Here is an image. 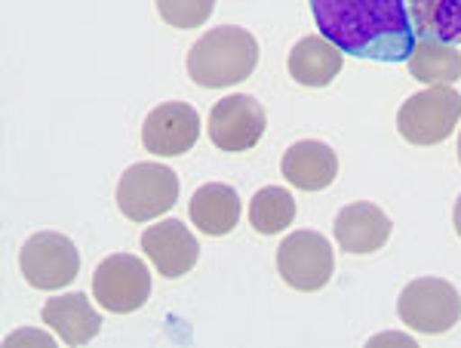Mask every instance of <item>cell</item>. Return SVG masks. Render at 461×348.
Here are the masks:
<instances>
[{"instance_id":"5bb4252c","label":"cell","mask_w":461,"mask_h":348,"mask_svg":"<svg viewBox=\"0 0 461 348\" xmlns=\"http://www.w3.org/2000/svg\"><path fill=\"white\" fill-rule=\"evenodd\" d=\"M43 324L68 345H86L102 333V315L93 308L86 293H62L43 302Z\"/></svg>"},{"instance_id":"d6986e66","label":"cell","mask_w":461,"mask_h":348,"mask_svg":"<svg viewBox=\"0 0 461 348\" xmlns=\"http://www.w3.org/2000/svg\"><path fill=\"white\" fill-rule=\"evenodd\" d=\"M295 219V197L280 185H265L249 201V225L258 234H280Z\"/></svg>"},{"instance_id":"cb8c5ba5","label":"cell","mask_w":461,"mask_h":348,"mask_svg":"<svg viewBox=\"0 0 461 348\" xmlns=\"http://www.w3.org/2000/svg\"><path fill=\"white\" fill-rule=\"evenodd\" d=\"M458 164H461V136H458Z\"/></svg>"},{"instance_id":"7a4b0ae2","label":"cell","mask_w":461,"mask_h":348,"mask_svg":"<svg viewBox=\"0 0 461 348\" xmlns=\"http://www.w3.org/2000/svg\"><path fill=\"white\" fill-rule=\"evenodd\" d=\"M188 74L203 90H225V87L243 84L258 65V41L240 25L210 28L191 47Z\"/></svg>"},{"instance_id":"9c48e42d","label":"cell","mask_w":461,"mask_h":348,"mask_svg":"<svg viewBox=\"0 0 461 348\" xmlns=\"http://www.w3.org/2000/svg\"><path fill=\"white\" fill-rule=\"evenodd\" d=\"M267 117L265 105L256 96L234 93L225 96L221 102H215L210 111V139L219 151H252L265 136Z\"/></svg>"},{"instance_id":"ffe728a7","label":"cell","mask_w":461,"mask_h":348,"mask_svg":"<svg viewBox=\"0 0 461 348\" xmlns=\"http://www.w3.org/2000/svg\"><path fill=\"white\" fill-rule=\"evenodd\" d=\"M212 10H215V0H158L160 19L169 28H178V32L206 25Z\"/></svg>"},{"instance_id":"ac0fdd59","label":"cell","mask_w":461,"mask_h":348,"mask_svg":"<svg viewBox=\"0 0 461 348\" xmlns=\"http://www.w3.org/2000/svg\"><path fill=\"white\" fill-rule=\"evenodd\" d=\"M415 34L434 41L461 43V0H406Z\"/></svg>"},{"instance_id":"6da1fadb","label":"cell","mask_w":461,"mask_h":348,"mask_svg":"<svg viewBox=\"0 0 461 348\" xmlns=\"http://www.w3.org/2000/svg\"><path fill=\"white\" fill-rule=\"evenodd\" d=\"M320 34L348 56L373 62H406L415 28L406 0H308Z\"/></svg>"},{"instance_id":"30bf717a","label":"cell","mask_w":461,"mask_h":348,"mask_svg":"<svg viewBox=\"0 0 461 348\" xmlns=\"http://www.w3.org/2000/svg\"><path fill=\"white\" fill-rule=\"evenodd\" d=\"M200 139V111L188 102H163L145 117L142 142L154 158H178Z\"/></svg>"},{"instance_id":"7c38bea8","label":"cell","mask_w":461,"mask_h":348,"mask_svg":"<svg viewBox=\"0 0 461 348\" xmlns=\"http://www.w3.org/2000/svg\"><path fill=\"white\" fill-rule=\"evenodd\" d=\"M332 228H336L339 247L351 256L375 253V250H382L391 238L388 213L369 201H357V204L341 206Z\"/></svg>"},{"instance_id":"603a6c76","label":"cell","mask_w":461,"mask_h":348,"mask_svg":"<svg viewBox=\"0 0 461 348\" xmlns=\"http://www.w3.org/2000/svg\"><path fill=\"white\" fill-rule=\"evenodd\" d=\"M452 225H456V234L461 238V195H458V201H456V210H452Z\"/></svg>"},{"instance_id":"7402d4cb","label":"cell","mask_w":461,"mask_h":348,"mask_svg":"<svg viewBox=\"0 0 461 348\" xmlns=\"http://www.w3.org/2000/svg\"><path fill=\"white\" fill-rule=\"evenodd\" d=\"M369 345H406V348H415V339L412 336H400V333H382V336H373Z\"/></svg>"},{"instance_id":"5b68a950","label":"cell","mask_w":461,"mask_h":348,"mask_svg":"<svg viewBox=\"0 0 461 348\" xmlns=\"http://www.w3.org/2000/svg\"><path fill=\"white\" fill-rule=\"evenodd\" d=\"M178 201V176L163 164H132L117 182V206L130 222H151Z\"/></svg>"},{"instance_id":"8992f818","label":"cell","mask_w":461,"mask_h":348,"mask_svg":"<svg viewBox=\"0 0 461 348\" xmlns=\"http://www.w3.org/2000/svg\"><path fill=\"white\" fill-rule=\"evenodd\" d=\"M19 269L34 290H62L80 271V253L68 234L37 232L19 253Z\"/></svg>"},{"instance_id":"277c9868","label":"cell","mask_w":461,"mask_h":348,"mask_svg":"<svg viewBox=\"0 0 461 348\" xmlns=\"http://www.w3.org/2000/svg\"><path fill=\"white\" fill-rule=\"evenodd\" d=\"M397 315L409 330L440 336L449 333L461 317V296L443 278H415L397 299Z\"/></svg>"},{"instance_id":"8fae6325","label":"cell","mask_w":461,"mask_h":348,"mask_svg":"<svg viewBox=\"0 0 461 348\" xmlns=\"http://www.w3.org/2000/svg\"><path fill=\"white\" fill-rule=\"evenodd\" d=\"M142 253L151 259L163 278L188 275L200 259V243L182 219H163L142 232Z\"/></svg>"},{"instance_id":"4fadbf2b","label":"cell","mask_w":461,"mask_h":348,"mask_svg":"<svg viewBox=\"0 0 461 348\" xmlns=\"http://www.w3.org/2000/svg\"><path fill=\"white\" fill-rule=\"evenodd\" d=\"M280 173L289 185L299 191H323L336 182L339 176V154L326 142L317 139H302L289 145L280 160Z\"/></svg>"},{"instance_id":"2e32d148","label":"cell","mask_w":461,"mask_h":348,"mask_svg":"<svg viewBox=\"0 0 461 348\" xmlns=\"http://www.w3.org/2000/svg\"><path fill=\"white\" fill-rule=\"evenodd\" d=\"M188 216L200 234L225 238L240 222V197L225 182H206L191 195Z\"/></svg>"},{"instance_id":"9a60e30c","label":"cell","mask_w":461,"mask_h":348,"mask_svg":"<svg viewBox=\"0 0 461 348\" xmlns=\"http://www.w3.org/2000/svg\"><path fill=\"white\" fill-rule=\"evenodd\" d=\"M345 53L323 34H308L289 50V78L302 87L320 90V87H330L339 78Z\"/></svg>"},{"instance_id":"e0dca14e","label":"cell","mask_w":461,"mask_h":348,"mask_svg":"<svg viewBox=\"0 0 461 348\" xmlns=\"http://www.w3.org/2000/svg\"><path fill=\"white\" fill-rule=\"evenodd\" d=\"M406 62H409L412 78L421 80V84H428V87H452L456 80H461L458 47L443 43V41H434V37L415 34L412 56H409Z\"/></svg>"},{"instance_id":"44dd1931","label":"cell","mask_w":461,"mask_h":348,"mask_svg":"<svg viewBox=\"0 0 461 348\" xmlns=\"http://www.w3.org/2000/svg\"><path fill=\"white\" fill-rule=\"evenodd\" d=\"M22 343H34L41 348H53L56 339L47 336V333H34V330H22V333H13V336H6V345H22Z\"/></svg>"},{"instance_id":"52a82bcc","label":"cell","mask_w":461,"mask_h":348,"mask_svg":"<svg viewBox=\"0 0 461 348\" xmlns=\"http://www.w3.org/2000/svg\"><path fill=\"white\" fill-rule=\"evenodd\" d=\"M151 296V271L139 256L114 253L102 259L93 275V299L111 315H130Z\"/></svg>"},{"instance_id":"ba28073f","label":"cell","mask_w":461,"mask_h":348,"mask_svg":"<svg viewBox=\"0 0 461 348\" xmlns=\"http://www.w3.org/2000/svg\"><path fill=\"white\" fill-rule=\"evenodd\" d=\"M277 271L293 290H323L336 271V253L320 232H293L277 247Z\"/></svg>"},{"instance_id":"3957f363","label":"cell","mask_w":461,"mask_h":348,"mask_svg":"<svg viewBox=\"0 0 461 348\" xmlns=\"http://www.w3.org/2000/svg\"><path fill=\"white\" fill-rule=\"evenodd\" d=\"M461 121V96L452 87H428L397 111V130L409 145H440Z\"/></svg>"}]
</instances>
